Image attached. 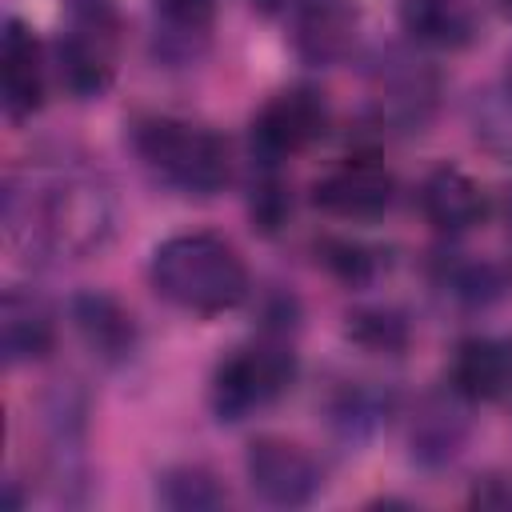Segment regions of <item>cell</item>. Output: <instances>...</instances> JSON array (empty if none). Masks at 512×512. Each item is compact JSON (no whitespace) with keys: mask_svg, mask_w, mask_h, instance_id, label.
<instances>
[{"mask_svg":"<svg viewBox=\"0 0 512 512\" xmlns=\"http://www.w3.org/2000/svg\"><path fill=\"white\" fill-rule=\"evenodd\" d=\"M116 208L84 168H32L4 184V232L28 256H92L108 244Z\"/></svg>","mask_w":512,"mask_h":512,"instance_id":"1","label":"cell"},{"mask_svg":"<svg viewBox=\"0 0 512 512\" xmlns=\"http://www.w3.org/2000/svg\"><path fill=\"white\" fill-rule=\"evenodd\" d=\"M152 288L196 316H216L248 296V264L232 240L216 232H180L152 252Z\"/></svg>","mask_w":512,"mask_h":512,"instance_id":"2","label":"cell"},{"mask_svg":"<svg viewBox=\"0 0 512 512\" xmlns=\"http://www.w3.org/2000/svg\"><path fill=\"white\" fill-rule=\"evenodd\" d=\"M132 148L148 172L188 196H212L228 184V144L184 116H140L132 124Z\"/></svg>","mask_w":512,"mask_h":512,"instance_id":"3","label":"cell"},{"mask_svg":"<svg viewBox=\"0 0 512 512\" xmlns=\"http://www.w3.org/2000/svg\"><path fill=\"white\" fill-rule=\"evenodd\" d=\"M60 40H56V72L60 84L76 100L104 96L116 76V52L124 16L116 0H60Z\"/></svg>","mask_w":512,"mask_h":512,"instance_id":"4","label":"cell"},{"mask_svg":"<svg viewBox=\"0 0 512 512\" xmlns=\"http://www.w3.org/2000/svg\"><path fill=\"white\" fill-rule=\"evenodd\" d=\"M296 380V352L280 336L252 340L244 348H232L216 372H212V412L216 420H244L272 400H280Z\"/></svg>","mask_w":512,"mask_h":512,"instance_id":"5","label":"cell"},{"mask_svg":"<svg viewBox=\"0 0 512 512\" xmlns=\"http://www.w3.org/2000/svg\"><path fill=\"white\" fill-rule=\"evenodd\" d=\"M328 128V100L300 84V88H284L276 92L252 120V148L264 164H276L284 156L304 152L308 144H316Z\"/></svg>","mask_w":512,"mask_h":512,"instance_id":"6","label":"cell"},{"mask_svg":"<svg viewBox=\"0 0 512 512\" xmlns=\"http://www.w3.org/2000/svg\"><path fill=\"white\" fill-rule=\"evenodd\" d=\"M244 472H248V484L252 492L264 500V504H276V508H300L308 504L316 492H320V464L308 448L284 440V436H260L248 444V456H244Z\"/></svg>","mask_w":512,"mask_h":512,"instance_id":"7","label":"cell"},{"mask_svg":"<svg viewBox=\"0 0 512 512\" xmlns=\"http://www.w3.org/2000/svg\"><path fill=\"white\" fill-rule=\"evenodd\" d=\"M392 196H396V180L376 156H348L312 184V204L344 220L380 216L392 204Z\"/></svg>","mask_w":512,"mask_h":512,"instance_id":"8","label":"cell"},{"mask_svg":"<svg viewBox=\"0 0 512 512\" xmlns=\"http://www.w3.org/2000/svg\"><path fill=\"white\" fill-rule=\"evenodd\" d=\"M436 92H440V80L428 64H420L412 56H388V64L380 60V68L372 76L376 120L396 132H412L432 116Z\"/></svg>","mask_w":512,"mask_h":512,"instance_id":"9","label":"cell"},{"mask_svg":"<svg viewBox=\"0 0 512 512\" xmlns=\"http://www.w3.org/2000/svg\"><path fill=\"white\" fill-rule=\"evenodd\" d=\"M44 48L32 36V28L16 16L4 20L0 36V104L8 120H28L44 104Z\"/></svg>","mask_w":512,"mask_h":512,"instance_id":"10","label":"cell"},{"mask_svg":"<svg viewBox=\"0 0 512 512\" xmlns=\"http://www.w3.org/2000/svg\"><path fill=\"white\" fill-rule=\"evenodd\" d=\"M360 12L352 0H300L292 16V48L312 68L340 64L356 44Z\"/></svg>","mask_w":512,"mask_h":512,"instance_id":"11","label":"cell"},{"mask_svg":"<svg viewBox=\"0 0 512 512\" xmlns=\"http://www.w3.org/2000/svg\"><path fill=\"white\" fill-rule=\"evenodd\" d=\"M420 212H424V220H428L436 232L460 236V232L484 224L488 200H484L480 184H476L464 168L440 164V168H432V172L424 176V184H420Z\"/></svg>","mask_w":512,"mask_h":512,"instance_id":"12","label":"cell"},{"mask_svg":"<svg viewBox=\"0 0 512 512\" xmlns=\"http://www.w3.org/2000/svg\"><path fill=\"white\" fill-rule=\"evenodd\" d=\"M56 344V316L32 288H4L0 300V352L4 364H32L44 360Z\"/></svg>","mask_w":512,"mask_h":512,"instance_id":"13","label":"cell"},{"mask_svg":"<svg viewBox=\"0 0 512 512\" xmlns=\"http://www.w3.org/2000/svg\"><path fill=\"white\" fill-rule=\"evenodd\" d=\"M400 28L420 48L460 52L480 36V12L472 0H400Z\"/></svg>","mask_w":512,"mask_h":512,"instance_id":"14","label":"cell"},{"mask_svg":"<svg viewBox=\"0 0 512 512\" xmlns=\"http://www.w3.org/2000/svg\"><path fill=\"white\" fill-rule=\"evenodd\" d=\"M448 384L460 400L488 404L512 388V348L492 336H468L456 344Z\"/></svg>","mask_w":512,"mask_h":512,"instance_id":"15","label":"cell"},{"mask_svg":"<svg viewBox=\"0 0 512 512\" xmlns=\"http://www.w3.org/2000/svg\"><path fill=\"white\" fill-rule=\"evenodd\" d=\"M72 324L84 336V344L108 364L128 360L136 348V320L108 292H80L72 300Z\"/></svg>","mask_w":512,"mask_h":512,"instance_id":"16","label":"cell"},{"mask_svg":"<svg viewBox=\"0 0 512 512\" xmlns=\"http://www.w3.org/2000/svg\"><path fill=\"white\" fill-rule=\"evenodd\" d=\"M464 432H468V424H464L460 408L448 404L444 396H428L412 420V456L428 468L448 464L460 452Z\"/></svg>","mask_w":512,"mask_h":512,"instance_id":"17","label":"cell"},{"mask_svg":"<svg viewBox=\"0 0 512 512\" xmlns=\"http://www.w3.org/2000/svg\"><path fill=\"white\" fill-rule=\"evenodd\" d=\"M156 496H160L164 508H176V512H204V508H224L228 504V488L220 484V476L200 468V464L168 468L156 484Z\"/></svg>","mask_w":512,"mask_h":512,"instance_id":"18","label":"cell"},{"mask_svg":"<svg viewBox=\"0 0 512 512\" xmlns=\"http://www.w3.org/2000/svg\"><path fill=\"white\" fill-rule=\"evenodd\" d=\"M348 336L368 352H400L408 344V324L392 308H360L348 316Z\"/></svg>","mask_w":512,"mask_h":512,"instance_id":"19","label":"cell"},{"mask_svg":"<svg viewBox=\"0 0 512 512\" xmlns=\"http://www.w3.org/2000/svg\"><path fill=\"white\" fill-rule=\"evenodd\" d=\"M320 260L344 284H368L380 272V252L360 244V240H324L320 244Z\"/></svg>","mask_w":512,"mask_h":512,"instance_id":"20","label":"cell"},{"mask_svg":"<svg viewBox=\"0 0 512 512\" xmlns=\"http://www.w3.org/2000/svg\"><path fill=\"white\" fill-rule=\"evenodd\" d=\"M156 16L172 40H204L216 20V0H156Z\"/></svg>","mask_w":512,"mask_h":512,"instance_id":"21","label":"cell"},{"mask_svg":"<svg viewBox=\"0 0 512 512\" xmlns=\"http://www.w3.org/2000/svg\"><path fill=\"white\" fill-rule=\"evenodd\" d=\"M380 416H384V404H380V396L368 392V388H344L340 400L332 404V424H336V432L348 436V440L368 436V432L380 424Z\"/></svg>","mask_w":512,"mask_h":512,"instance_id":"22","label":"cell"},{"mask_svg":"<svg viewBox=\"0 0 512 512\" xmlns=\"http://www.w3.org/2000/svg\"><path fill=\"white\" fill-rule=\"evenodd\" d=\"M444 292H452L464 304H488L500 296V276L488 264L452 260V264H444Z\"/></svg>","mask_w":512,"mask_h":512,"instance_id":"23","label":"cell"},{"mask_svg":"<svg viewBox=\"0 0 512 512\" xmlns=\"http://www.w3.org/2000/svg\"><path fill=\"white\" fill-rule=\"evenodd\" d=\"M292 204H288V192L276 176H264L256 188H252V220L264 228V232H276L284 220H288Z\"/></svg>","mask_w":512,"mask_h":512,"instance_id":"24","label":"cell"},{"mask_svg":"<svg viewBox=\"0 0 512 512\" xmlns=\"http://www.w3.org/2000/svg\"><path fill=\"white\" fill-rule=\"evenodd\" d=\"M472 504H480V508H512V484L508 480H500V476H488V480H480L476 488H472Z\"/></svg>","mask_w":512,"mask_h":512,"instance_id":"25","label":"cell"},{"mask_svg":"<svg viewBox=\"0 0 512 512\" xmlns=\"http://www.w3.org/2000/svg\"><path fill=\"white\" fill-rule=\"evenodd\" d=\"M296 4H300V0H252V8L264 12V16H280V12L296 8Z\"/></svg>","mask_w":512,"mask_h":512,"instance_id":"26","label":"cell"},{"mask_svg":"<svg viewBox=\"0 0 512 512\" xmlns=\"http://www.w3.org/2000/svg\"><path fill=\"white\" fill-rule=\"evenodd\" d=\"M504 92H508V104H512V56H508V68H504Z\"/></svg>","mask_w":512,"mask_h":512,"instance_id":"27","label":"cell"},{"mask_svg":"<svg viewBox=\"0 0 512 512\" xmlns=\"http://www.w3.org/2000/svg\"><path fill=\"white\" fill-rule=\"evenodd\" d=\"M492 4H496V8L504 12V16H512V0H492Z\"/></svg>","mask_w":512,"mask_h":512,"instance_id":"28","label":"cell"},{"mask_svg":"<svg viewBox=\"0 0 512 512\" xmlns=\"http://www.w3.org/2000/svg\"><path fill=\"white\" fill-rule=\"evenodd\" d=\"M508 224H512V192H508Z\"/></svg>","mask_w":512,"mask_h":512,"instance_id":"29","label":"cell"}]
</instances>
